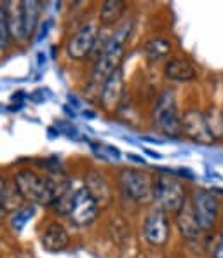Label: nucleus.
<instances>
[{
    "label": "nucleus",
    "instance_id": "nucleus-1",
    "mask_svg": "<svg viewBox=\"0 0 223 258\" xmlns=\"http://www.w3.org/2000/svg\"><path fill=\"white\" fill-rule=\"evenodd\" d=\"M133 32V23H122L115 32L108 37V40L103 44L100 54H98L94 67L91 70V82L93 84H103L108 77L122 68L124 56H126V45L129 40V35Z\"/></svg>",
    "mask_w": 223,
    "mask_h": 258
},
{
    "label": "nucleus",
    "instance_id": "nucleus-2",
    "mask_svg": "<svg viewBox=\"0 0 223 258\" xmlns=\"http://www.w3.org/2000/svg\"><path fill=\"white\" fill-rule=\"evenodd\" d=\"M188 197H190V192H188L183 180L166 173L154 176L152 203L164 213H176Z\"/></svg>",
    "mask_w": 223,
    "mask_h": 258
},
{
    "label": "nucleus",
    "instance_id": "nucleus-3",
    "mask_svg": "<svg viewBox=\"0 0 223 258\" xmlns=\"http://www.w3.org/2000/svg\"><path fill=\"white\" fill-rule=\"evenodd\" d=\"M13 183L25 204L45 208L51 206L54 192L47 176H40L33 169H20L14 174Z\"/></svg>",
    "mask_w": 223,
    "mask_h": 258
},
{
    "label": "nucleus",
    "instance_id": "nucleus-4",
    "mask_svg": "<svg viewBox=\"0 0 223 258\" xmlns=\"http://www.w3.org/2000/svg\"><path fill=\"white\" fill-rule=\"evenodd\" d=\"M150 119L152 124H156L159 131L164 135L176 138L181 135V113L178 110V101H176L175 89H162L157 94L156 101L150 110Z\"/></svg>",
    "mask_w": 223,
    "mask_h": 258
},
{
    "label": "nucleus",
    "instance_id": "nucleus-5",
    "mask_svg": "<svg viewBox=\"0 0 223 258\" xmlns=\"http://www.w3.org/2000/svg\"><path fill=\"white\" fill-rule=\"evenodd\" d=\"M120 190L131 201L139 204L152 203L154 197V174L143 171V169L126 168L120 169L117 176Z\"/></svg>",
    "mask_w": 223,
    "mask_h": 258
},
{
    "label": "nucleus",
    "instance_id": "nucleus-6",
    "mask_svg": "<svg viewBox=\"0 0 223 258\" xmlns=\"http://www.w3.org/2000/svg\"><path fill=\"white\" fill-rule=\"evenodd\" d=\"M190 201L201 232L213 230L220 218V199L216 194L207 188H197L190 194Z\"/></svg>",
    "mask_w": 223,
    "mask_h": 258
},
{
    "label": "nucleus",
    "instance_id": "nucleus-7",
    "mask_svg": "<svg viewBox=\"0 0 223 258\" xmlns=\"http://www.w3.org/2000/svg\"><path fill=\"white\" fill-rule=\"evenodd\" d=\"M100 203L94 199L88 192V188L81 187L73 194V201H71L70 213H68V220L71 225L79 227V229H86V227L93 225L96 218L100 216Z\"/></svg>",
    "mask_w": 223,
    "mask_h": 258
},
{
    "label": "nucleus",
    "instance_id": "nucleus-8",
    "mask_svg": "<svg viewBox=\"0 0 223 258\" xmlns=\"http://www.w3.org/2000/svg\"><path fill=\"white\" fill-rule=\"evenodd\" d=\"M100 40V33L94 23L82 25L66 42V56L71 61H86L94 52Z\"/></svg>",
    "mask_w": 223,
    "mask_h": 258
},
{
    "label": "nucleus",
    "instance_id": "nucleus-9",
    "mask_svg": "<svg viewBox=\"0 0 223 258\" xmlns=\"http://www.w3.org/2000/svg\"><path fill=\"white\" fill-rule=\"evenodd\" d=\"M124 89H126V75L124 70L119 68L113 72L110 77L100 86V107L107 113H113L122 105L124 100Z\"/></svg>",
    "mask_w": 223,
    "mask_h": 258
},
{
    "label": "nucleus",
    "instance_id": "nucleus-10",
    "mask_svg": "<svg viewBox=\"0 0 223 258\" xmlns=\"http://www.w3.org/2000/svg\"><path fill=\"white\" fill-rule=\"evenodd\" d=\"M169 216L154 206L143 220V236L152 246H164L169 241Z\"/></svg>",
    "mask_w": 223,
    "mask_h": 258
},
{
    "label": "nucleus",
    "instance_id": "nucleus-11",
    "mask_svg": "<svg viewBox=\"0 0 223 258\" xmlns=\"http://www.w3.org/2000/svg\"><path fill=\"white\" fill-rule=\"evenodd\" d=\"M181 135L195 143H202V145L214 142L207 129L204 112L197 108H188L181 113Z\"/></svg>",
    "mask_w": 223,
    "mask_h": 258
},
{
    "label": "nucleus",
    "instance_id": "nucleus-12",
    "mask_svg": "<svg viewBox=\"0 0 223 258\" xmlns=\"http://www.w3.org/2000/svg\"><path fill=\"white\" fill-rule=\"evenodd\" d=\"M40 244L47 253H61L70 246V234H68L66 227L63 223L47 222L42 229V236H40Z\"/></svg>",
    "mask_w": 223,
    "mask_h": 258
},
{
    "label": "nucleus",
    "instance_id": "nucleus-13",
    "mask_svg": "<svg viewBox=\"0 0 223 258\" xmlns=\"http://www.w3.org/2000/svg\"><path fill=\"white\" fill-rule=\"evenodd\" d=\"M164 77L173 82H190L197 77V70L188 59L173 56L164 64Z\"/></svg>",
    "mask_w": 223,
    "mask_h": 258
},
{
    "label": "nucleus",
    "instance_id": "nucleus-14",
    "mask_svg": "<svg viewBox=\"0 0 223 258\" xmlns=\"http://www.w3.org/2000/svg\"><path fill=\"white\" fill-rule=\"evenodd\" d=\"M175 220H176V225H178V230L185 239H197L201 236V229H199L190 197L185 201L183 206L175 213Z\"/></svg>",
    "mask_w": 223,
    "mask_h": 258
},
{
    "label": "nucleus",
    "instance_id": "nucleus-15",
    "mask_svg": "<svg viewBox=\"0 0 223 258\" xmlns=\"http://www.w3.org/2000/svg\"><path fill=\"white\" fill-rule=\"evenodd\" d=\"M23 11V30H25V42L33 39L40 25V14H42V4L37 0H25L21 2Z\"/></svg>",
    "mask_w": 223,
    "mask_h": 258
},
{
    "label": "nucleus",
    "instance_id": "nucleus-16",
    "mask_svg": "<svg viewBox=\"0 0 223 258\" xmlns=\"http://www.w3.org/2000/svg\"><path fill=\"white\" fill-rule=\"evenodd\" d=\"M82 187L88 188V192L98 201V203H100V206L110 201V196H112L110 183H108V180L101 173L89 171L88 174H86L84 185H82Z\"/></svg>",
    "mask_w": 223,
    "mask_h": 258
},
{
    "label": "nucleus",
    "instance_id": "nucleus-17",
    "mask_svg": "<svg viewBox=\"0 0 223 258\" xmlns=\"http://www.w3.org/2000/svg\"><path fill=\"white\" fill-rule=\"evenodd\" d=\"M173 52V44L168 37L156 35L150 37L145 44H143V54L148 61L159 63L162 59H168V56H171Z\"/></svg>",
    "mask_w": 223,
    "mask_h": 258
},
{
    "label": "nucleus",
    "instance_id": "nucleus-18",
    "mask_svg": "<svg viewBox=\"0 0 223 258\" xmlns=\"http://www.w3.org/2000/svg\"><path fill=\"white\" fill-rule=\"evenodd\" d=\"M4 11H6L7 26H9L11 39L18 42H25V30H23V11L21 2H4Z\"/></svg>",
    "mask_w": 223,
    "mask_h": 258
},
{
    "label": "nucleus",
    "instance_id": "nucleus-19",
    "mask_svg": "<svg viewBox=\"0 0 223 258\" xmlns=\"http://www.w3.org/2000/svg\"><path fill=\"white\" fill-rule=\"evenodd\" d=\"M127 11L126 2H120V0H107L103 6L100 7V21L101 26H115L117 23L124 18V13Z\"/></svg>",
    "mask_w": 223,
    "mask_h": 258
},
{
    "label": "nucleus",
    "instance_id": "nucleus-20",
    "mask_svg": "<svg viewBox=\"0 0 223 258\" xmlns=\"http://www.w3.org/2000/svg\"><path fill=\"white\" fill-rule=\"evenodd\" d=\"M204 117L214 142H223V113L216 108H211L204 112Z\"/></svg>",
    "mask_w": 223,
    "mask_h": 258
},
{
    "label": "nucleus",
    "instance_id": "nucleus-21",
    "mask_svg": "<svg viewBox=\"0 0 223 258\" xmlns=\"http://www.w3.org/2000/svg\"><path fill=\"white\" fill-rule=\"evenodd\" d=\"M32 216H33V206L23 204L21 208H18V210L13 213V216H11V227H13V230L23 229V225H25Z\"/></svg>",
    "mask_w": 223,
    "mask_h": 258
},
{
    "label": "nucleus",
    "instance_id": "nucleus-22",
    "mask_svg": "<svg viewBox=\"0 0 223 258\" xmlns=\"http://www.w3.org/2000/svg\"><path fill=\"white\" fill-rule=\"evenodd\" d=\"M11 33H9V26H7V18H6V11H4V4H0V52L6 51L11 44Z\"/></svg>",
    "mask_w": 223,
    "mask_h": 258
},
{
    "label": "nucleus",
    "instance_id": "nucleus-23",
    "mask_svg": "<svg viewBox=\"0 0 223 258\" xmlns=\"http://www.w3.org/2000/svg\"><path fill=\"white\" fill-rule=\"evenodd\" d=\"M213 258H223V232H221V236H220V241H218L216 248H214Z\"/></svg>",
    "mask_w": 223,
    "mask_h": 258
},
{
    "label": "nucleus",
    "instance_id": "nucleus-24",
    "mask_svg": "<svg viewBox=\"0 0 223 258\" xmlns=\"http://www.w3.org/2000/svg\"><path fill=\"white\" fill-rule=\"evenodd\" d=\"M7 183H9V181H7L6 178L2 176V174H0V199H2L4 192H6V187H7Z\"/></svg>",
    "mask_w": 223,
    "mask_h": 258
},
{
    "label": "nucleus",
    "instance_id": "nucleus-25",
    "mask_svg": "<svg viewBox=\"0 0 223 258\" xmlns=\"http://www.w3.org/2000/svg\"><path fill=\"white\" fill-rule=\"evenodd\" d=\"M6 215H7V211L4 210L2 206H0V225H2V222H4V218H6Z\"/></svg>",
    "mask_w": 223,
    "mask_h": 258
}]
</instances>
